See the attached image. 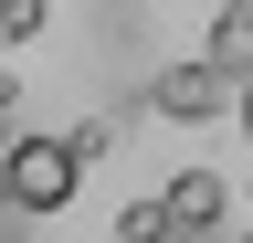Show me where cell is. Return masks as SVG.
<instances>
[{
	"mask_svg": "<svg viewBox=\"0 0 253 243\" xmlns=\"http://www.w3.org/2000/svg\"><path fill=\"white\" fill-rule=\"evenodd\" d=\"M243 127H253V74H243Z\"/></svg>",
	"mask_w": 253,
	"mask_h": 243,
	"instance_id": "cell-5",
	"label": "cell"
},
{
	"mask_svg": "<svg viewBox=\"0 0 253 243\" xmlns=\"http://www.w3.org/2000/svg\"><path fill=\"white\" fill-rule=\"evenodd\" d=\"M243 201H253V180H243Z\"/></svg>",
	"mask_w": 253,
	"mask_h": 243,
	"instance_id": "cell-6",
	"label": "cell"
},
{
	"mask_svg": "<svg viewBox=\"0 0 253 243\" xmlns=\"http://www.w3.org/2000/svg\"><path fill=\"white\" fill-rule=\"evenodd\" d=\"M42 32V0H0V43H32Z\"/></svg>",
	"mask_w": 253,
	"mask_h": 243,
	"instance_id": "cell-4",
	"label": "cell"
},
{
	"mask_svg": "<svg viewBox=\"0 0 253 243\" xmlns=\"http://www.w3.org/2000/svg\"><path fill=\"white\" fill-rule=\"evenodd\" d=\"M211 191H221V180H201V169L169 180V222H211Z\"/></svg>",
	"mask_w": 253,
	"mask_h": 243,
	"instance_id": "cell-3",
	"label": "cell"
},
{
	"mask_svg": "<svg viewBox=\"0 0 253 243\" xmlns=\"http://www.w3.org/2000/svg\"><path fill=\"white\" fill-rule=\"evenodd\" d=\"M84 180V138H11L0 148V201L11 211H63Z\"/></svg>",
	"mask_w": 253,
	"mask_h": 243,
	"instance_id": "cell-1",
	"label": "cell"
},
{
	"mask_svg": "<svg viewBox=\"0 0 253 243\" xmlns=\"http://www.w3.org/2000/svg\"><path fill=\"white\" fill-rule=\"evenodd\" d=\"M158 116H221V106H211V74H201V64L169 74V85H158Z\"/></svg>",
	"mask_w": 253,
	"mask_h": 243,
	"instance_id": "cell-2",
	"label": "cell"
}]
</instances>
